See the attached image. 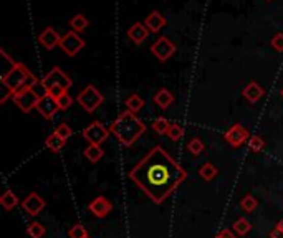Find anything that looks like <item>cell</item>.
Segmentation results:
<instances>
[{
    "label": "cell",
    "instance_id": "1",
    "mask_svg": "<svg viewBox=\"0 0 283 238\" xmlns=\"http://www.w3.org/2000/svg\"><path fill=\"white\" fill-rule=\"evenodd\" d=\"M128 177L154 203L161 205L187 178V172L161 145L151 149L133 169Z\"/></svg>",
    "mask_w": 283,
    "mask_h": 238
},
{
    "label": "cell",
    "instance_id": "2",
    "mask_svg": "<svg viewBox=\"0 0 283 238\" xmlns=\"http://www.w3.org/2000/svg\"><path fill=\"white\" fill-rule=\"evenodd\" d=\"M109 131L123 145L131 147V145L146 132V126H144V123L134 114V112L126 109L111 123Z\"/></svg>",
    "mask_w": 283,
    "mask_h": 238
},
{
    "label": "cell",
    "instance_id": "3",
    "mask_svg": "<svg viewBox=\"0 0 283 238\" xmlns=\"http://www.w3.org/2000/svg\"><path fill=\"white\" fill-rule=\"evenodd\" d=\"M0 53H2V55L12 63L10 70L2 76V84L5 86L7 93H5V96L0 99V103H5V101H7V98L9 96H14L17 91H20L23 88H29V86H32V88H34V86L38 83V78L25 65L14 62V60H12L4 50L0 51Z\"/></svg>",
    "mask_w": 283,
    "mask_h": 238
},
{
    "label": "cell",
    "instance_id": "4",
    "mask_svg": "<svg viewBox=\"0 0 283 238\" xmlns=\"http://www.w3.org/2000/svg\"><path fill=\"white\" fill-rule=\"evenodd\" d=\"M76 101L80 103L81 108L87 112H93L98 109V106H101V103L104 101L103 95L100 93V90L93 84H88L80 95L76 96Z\"/></svg>",
    "mask_w": 283,
    "mask_h": 238
},
{
    "label": "cell",
    "instance_id": "5",
    "mask_svg": "<svg viewBox=\"0 0 283 238\" xmlns=\"http://www.w3.org/2000/svg\"><path fill=\"white\" fill-rule=\"evenodd\" d=\"M71 84H73V81L70 79V76L65 75L58 66H53V70H50L42 79V86L45 91H48L51 88H63L68 91L71 88Z\"/></svg>",
    "mask_w": 283,
    "mask_h": 238
},
{
    "label": "cell",
    "instance_id": "6",
    "mask_svg": "<svg viewBox=\"0 0 283 238\" xmlns=\"http://www.w3.org/2000/svg\"><path fill=\"white\" fill-rule=\"evenodd\" d=\"M12 98H14V103L20 108L22 112H30L32 109H37V104L42 96L32 86H29V88L17 91Z\"/></svg>",
    "mask_w": 283,
    "mask_h": 238
},
{
    "label": "cell",
    "instance_id": "7",
    "mask_svg": "<svg viewBox=\"0 0 283 238\" xmlns=\"http://www.w3.org/2000/svg\"><path fill=\"white\" fill-rule=\"evenodd\" d=\"M176 50L177 48H176L174 42L167 37H159L153 45H151V53H153L161 63L167 62V60L176 53Z\"/></svg>",
    "mask_w": 283,
    "mask_h": 238
},
{
    "label": "cell",
    "instance_id": "8",
    "mask_svg": "<svg viewBox=\"0 0 283 238\" xmlns=\"http://www.w3.org/2000/svg\"><path fill=\"white\" fill-rule=\"evenodd\" d=\"M60 48L63 50V53H67L68 56H75L84 48V40L73 30L67 32L60 40Z\"/></svg>",
    "mask_w": 283,
    "mask_h": 238
},
{
    "label": "cell",
    "instance_id": "9",
    "mask_svg": "<svg viewBox=\"0 0 283 238\" xmlns=\"http://www.w3.org/2000/svg\"><path fill=\"white\" fill-rule=\"evenodd\" d=\"M109 129H106L100 121H93L88 128L83 129V137L87 139L90 144H101L108 139Z\"/></svg>",
    "mask_w": 283,
    "mask_h": 238
},
{
    "label": "cell",
    "instance_id": "10",
    "mask_svg": "<svg viewBox=\"0 0 283 238\" xmlns=\"http://www.w3.org/2000/svg\"><path fill=\"white\" fill-rule=\"evenodd\" d=\"M223 139H225V142H229L232 147H240V145L248 142L250 134L242 124H234V126H230L225 134H223Z\"/></svg>",
    "mask_w": 283,
    "mask_h": 238
},
{
    "label": "cell",
    "instance_id": "11",
    "mask_svg": "<svg viewBox=\"0 0 283 238\" xmlns=\"http://www.w3.org/2000/svg\"><path fill=\"white\" fill-rule=\"evenodd\" d=\"M45 205H47L45 198L38 195L37 192H32V194H29L23 198L22 209H23V212H27L30 217H37L45 209Z\"/></svg>",
    "mask_w": 283,
    "mask_h": 238
},
{
    "label": "cell",
    "instance_id": "12",
    "mask_svg": "<svg viewBox=\"0 0 283 238\" xmlns=\"http://www.w3.org/2000/svg\"><path fill=\"white\" fill-rule=\"evenodd\" d=\"M37 111L40 112L45 119H51L58 111H60V106H58L56 98L45 93V95L40 98V101H38V104H37Z\"/></svg>",
    "mask_w": 283,
    "mask_h": 238
},
{
    "label": "cell",
    "instance_id": "13",
    "mask_svg": "<svg viewBox=\"0 0 283 238\" xmlns=\"http://www.w3.org/2000/svg\"><path fill=\"white\" fill-rule=\"evenodd\" d=\"M88 209H90V212L95 217H98V218H106L109 215V212L113 210V203H111L106 197L100 195V197H96L95 200L88 205Z\"/></svg>",
    "mask_w": 283,
    "mask_h": 238
},
{
    "label": "cell",
    "instance_id": "14",
    "mask_svg": "<svg viewBox=\"0 0 283 238\" xmlns=\"http://www.w3.org/2000/svg\"><path fill=\"white\" fill-rule=\"evenodd\" d=\"M149 28L146 25H144L143 22H134L133 23V26H129L128 28V38L131 40V42H133L134 45H141L144 40H148V37H149Z\"/></svg>",
    "mask_w": 283,
    "mask_h": 238
},
{
    "label": "cell",
    "instance_id": "15",
    "mask_svg": "<svg viewBox=\"0 0 283 238\" xmlns=\"http://www.w3.org/2000/svg\"><path fill=\"white\" fill-rule=\"evenodd\" d=\"M60 40L62 37L58 35V32L55 28H51V26H47V28L38 35V42H40V45H43L47 50H53L55 46H60Z\"/></svg>",
    "mask_w": 283,
    "mask_h": 238
},
{
    "label": "cell",
    "instance_id": "16",
    "mask_svg": "<svg viewBox=\"0 0 283 238\" xmlns=\"http://www.w3.org/2000/svg\"><path fill=\"white\" fill-rule=\"evenodd\" d=\"M144 25L148 26L151 33H159V30H162L166 26V18H164L162 13H159L157 10L151 12L149 15L144 20Z\"/></svg>",
    "mask_w": 283,
    "mask_h": 238
},
{
    "label": "cell",
    "instance_id": "17",
    "mask_svg": "<svg viewBox=\"0 0 283 238\" xmlns=\"http://www.w3.org/2000/svg\"><path fill=\"white\" fill-rule=\"evenodd\" d=\"M263 88L259 84V83H255V81H252V83H248L245 88H243V91H242V95H243V98L247 99L248 103H257L259 101V99L263 96Z\"/></svg>",
    "mask_w": 283,
    "mask_h": 238
},
{
    "label": "cell",
    "instance_id": "18",
    "mask_svg": "<svg viewBox=\"0 0 283 238\" xmlns=\"http://www.w3.org/2000/svg\"><path fill=\"white\" fill-rule=\"evenodd\" d=\"M153 101H154L156 106H159L161 109H167L169 106L174 103V95L167 88H161V90L156 91Z\"/></svg>",
    "mask_w": 283,
    "mask_h": 238
},
{
    "label": "cell",
    "instance_id": "19",
    "mask_svg": "<svg viewBox=\"0 0 283 238\" xmlns=\"http://www.w3.org/2000/svg\"><path fill=\"white\" fill-rule=\"evenodd\" d=\"M65 142H67V139H63L62 136H58L56 132H51V134L45 139V145H47L51 152H60L63 149Z\"/></svg>",
    "mask_w": 283,
    "mask_h": 238
},
{
    "label": "cell",
    "instance_id": "20",
    "mask_svg": "<svg viewBox=\"0 0 283 238\" xmlns=\"http://www.w3.org/2000/svg\"><path fill=\"white\" fill-rule=\"evenodd\" d=\"M83 154H84V157H87L90 162L96 164V162L101 161V157L104 156V151L100 147V144H90L88 147L84 149Z\"/></svg>",
    "mask_w": 283,
    "mask_h": 238
},
{
    "label": "cell",
    "instance_id": "21",
    "mask_svg": "<svg viewBox=\"0 0 283 238\" xmlns=\"http://www.w3.org/2000/svg\"><path fill=\"white\" fill-rule=\"evenodd\" d=\"M70 26H71V30L76 32V33H81L87 30V26H88V18L83 15V13H76L75 17H71L70 18Z\"/></svg>",
    "mask_w": 283,
    "mask_h": 238
},
{
    "label": "cell",
    "instance_id": "22",
    "mask_svg": "<svg viewBox=\"0 0 283 238\" xmlns=\"http://www.w3.org/2000/svg\"><path fill=\"white\" fill-rule=\"evenodd\" d=\"M232 230H234V233H235V235L243 236V235H247L250 230H252V223H250L245 217H240L239 220H235V222H234Z\"/></svg>",
    "mask_w": 283,
    "mask_h": 238
},
{
    "label": "cell",
    "instance_id": "23",
    "mask_svg": "<svg viewBox=\"0 0 283 238\" xmlns=\"http://www.w3.org/2000/svg\"><path fill=\"white\" fill-rule=\"evenodd\" d=\"M124 104H126V108H128V111H131V112H139L141 109H143V106H144V99L139 96V95H131V96H128L126 98V101H124Z\"/></svg>",
    "mask_w": 283,
    "mask_h": 238
},
{
    "label": "cell",
    "instance_id": "24",
    "mask_svg": "<svg viewBox=\"0 0 283 238\" xmlns=\"http://www.w3.org/2000/svg\"><path fill=\"white\" fill-rule=\"evenodd\" d=\"M0 203L5 210H14L18 205V197L12 190H5V194L0 197Z\"/></svg>",
    "mask_w": 283,
    "mask_h": 238
},
{
    "label": "cell",
    "instance_id": "25",
    "mask_svg": "<svg viewBox=\"0 0 283 238\" xmlns=\"http://www.w3.org/2000/svg\"><path fill=\"white\" fill-rule=\"evenodd\" d=\"M199 174H201V177L204 178V181H214V178L219 175V169H217L212 162H206L201 167Z\"/></svg>",
    "mask_w": 283,
    "mask_h": 238
},
{
    "label": "cell",
    "instance_id": "26",
    "mask_svg": "<svg viewBox=\"0 0 283 238\" xmlns=\"http://www.w3.org/2000/svg\"><path fill=\"white\" fill-rule=\"evenodd\" d=\"M151 128H153V131L157 132V134H167L171 124H169V121L164 116H159V117L154 119V123H153Z\"/></svg>",
    "mask_w": 283,
    "mask_h": 238
},
{
    "label": "cell",
    "instance_id": "27",
    "mask_svg": "<svg viewBox=\"0 0 283 238\" xmlns=\"http://www.w3.org/2000/svg\"><path fill=\"white\" fill-rule=\"evenodd\" d=\"M257 207H259V200H257L253 195H245L240 200V209L243 212H247V214H252V212H255Z\"/></svg>",
    "mask_w": 283,
    "mask_h": 238
},
{
    "label": "cell",
    "instance_id": "28",
    "mask_svg": "<svg viewBox=\"0 0 283 238\" xmlns=\"http://www.w3.org/2000/svg\"><path fill=\"white\" fill-rule=\"evenodd\" d=\"M187 151L190 152V154L199 156V154H202L204 151H206V144L202 142V139L192 137V139H190V141L187 142Z\"/></svg>",
    "mask_w": 283,
    "mask_h": 238
},
{
    "label": "cell",
    "instance_id": "29",
    "mask_svg": "<svg viewBox=\"0 0 283 238\" xmlns=\"http://www.w3.org/2000/svg\"><path fill=\"white\" fill-rule=\"evenodd\" d=\"M27 233L30 238H43V235L47 233V230H45V227L42 223L38 222H32L29 227H27Z\"/></svg>",
    "mask_w": 283,
    "mask_h": 238
},
{
    "label": "cell",
    "instance_id": "30",
    "mask_svg": "<svg viewBox=\"0 0 283 238\" xmlns=\"http://www.w3.org/2000/svg\"><path fill=\"white\" fill-rule=\"evenodd\" d=\"M184 136V129H182V126L181 124H176V123H173L171 124V128H169V131H167V137L171 139V141H179V139Z\"/></svg>",
    "mask_w": 283,
    "mask_h": 238
},
{
    "label": "cell",
    "instance_id": "31",
    "mask_svg": "<svg viewBox=\"0 0 283 238\" xmlns=\"http://www.w3.org/2000/svg\"><path fill=\"white\" fill-rule=\"evenodd\" d=\"M70 238H88V230L83 227L81 223H76L68 231Z\"/></svg>",
    "mask_w": 283,
    "mask_h": 238
},
{
    "label": "cell",
    "instance_id": "32",
    "mask_svg": "<svg viewBox=\"0 0 283 238\" xmlns=\"http://www.w3.org/2000/svg\"><path fill=\"white\" fill-rule=\"evenodd\" d=\"M263 147H265V141L260 136H252L248 139V149L252 152H260Z\"/></svg>",
    "mask_w": 283,
    "mask_h": 238
},
{
    "label": "cell",
    "instance_id": "33",
    "mask_svg": "<svg viewBox=\"0 0 283 238\" xmlns=\"http://www.w3.org/2000/svg\"><path fill=\"white\" fill-rule=\"evenodd\" d=\"M56 101H58V106H60V111H67L70 106L73 104V98H71L68 93H63L62 96L56 98Z\"/></svg>",
    "mask_w": 283,
    "mask_h": 238
},
{
    "label": "cell",
    "instance_id": "34",
    "mask_svg": "<svg viewBox=\"0 0 283 238\" xmlns=\"http://www.w3.org/2000/svg\"><path fill=\"white\" fill-rule=\"evenodd\" d=\"M55 132H56L58 136H62L63 139H70L71 136H73V129H71L67 123H62V124L55 129Z\"/></svg>",
    "mask_w": 283,
    "mask_h": 238
},
{
    "label": "cell",
    "instance_id": "35",
    "mask_svg": "<svg viewBox=\"0 0 283 238\" xmlns=\"http://www.w3.org/2000/svg\"><path fill=\"white\" fill-rule=\"evenodd\" d=\"M270 45L276 51H283V33H276V35L270 40Z\"/></svg>",
    "mask_w": 283,
    "mask_h": 238
},
{
    "label": "cell",
    "instance_id": "36",
    "mask_svg": "<svg viewBox=\"0 0 283 238\" xmlns=\"http://www.w3.org/2000/svg\"><path fill=\"white\" fill-rule=\"evenodd\" d=\"M215 238H237V235L234 233V231L232 230H220L219 231V235H217Z\"/></svg>",
    "mask_w": 283,
    "mask_h": 238
},
{
    "label": "cell",
    "instance_id": "37",
    "mask_svg": "<svg viewBox=\"0 0 283 238\" xmlns=\"http://www.w3.org/2000/svg\"><path fill=\"white\" fill-rule=\"evenodd\" d=\"M270 238H283V230L280 227H275L272 231H270Z\"/></svg>",
    "mask_w": 283,
    "mask_h": 238
},
{
    "label": "cell",
    "instance_id": "38",
    "mask_svg": "<svg viewBox=\"0 0 283 238\" xmlns=\"http://www.w3.org/2000/svg\"><path fill=\"white\" fill-rule=\"evenodd\" d=\"M276 227H280V228L283 230V218H281V220L278 222V225H276Z\"/></svg>",
    "mask_w": 283,
    "mask_h": 238
},
{
    "label": "cell",
    "instance_id": "39",
    "mask_svg": "<svg viewBox=\"0 0 283 238\" xmlns=\"http://www.w3.org/2000/svg\"><path fill=\"white\" fill-rule=\"evenodd\" d=\"M280 95H281V96H283V88H281V91H280Z\"/></svg>",
    "mask_w": 283,
    "mask_h": 238
},
{
    "label": "cell",
    "instance_id": "40",
    "mask_svg": "<svg viewBox=\"0 0 283 238\" xmlns=\"http://www.w3.org/2000/svg\"><path fill=\"white\" fill-rule=\"evenodd\" d=\"M268 2H270V0H268Z\"/></svg>",
    "mask_w": 283,
    "mask_h": 238
},
{
    "label": "cell",
    "instance_id": "41",
    "mask_svg": "<svg viewBox=\"0 0 283 238\" xmlns=\"http://www.w3.org/2000/svg\"><path fill=\"white\" fill-rule=\"evenodd\" d=\"M88 238H90V236H88Z\"/></svg>",
    "mask_w": 283,
    "mask_h": 238
}]
</instances>
